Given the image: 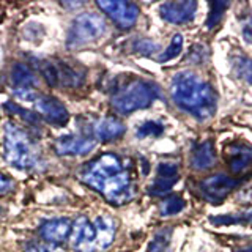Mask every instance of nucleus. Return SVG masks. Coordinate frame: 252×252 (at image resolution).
<instances>
[{
	"instance_id": "obj_10",
	"label": "nucleus",
	"mask_w": 252,
	"mask_h": 252,
	"mask_svg": "<svg viewBox=\"0 0 252 252\" xmlns=\"http://www.w3.org/2000/svg\"><path fill=\"white\" fill-rule=\"evenodd\" d=\"M41 71L47 84L52 87H77L84 79L77 69L63 62H44Z\"/></svg>"
},
{
	"instance_id": "obj_17",
	"label": "nucleus",
	"mask_w": 252,
	"mask_h": 252,
	"mask_svg": "<svg viewBox=\"0 0 252 252\" xmlns=\"http://www.w3.org/2000/svg\"><path fill=\"white\" fill-rule=\"evenodd\" d=\"M215 164H216V152L211 140L200 142L199 145H195L192 148L191 156H189V165H191L192 170L203 172L211 169Z\"/></svg>"
},
{
	"instance_id": "obj_30",
	"label": "nucleus",
	"mask_w": 252,
	"mask_h": 252,
	"mask_svg": "<svg viewBox=\"0 0 252 252\" xmlns=\"http://www.w3.org/2000/svg\"><path fill=\"white\" fill-rule=\"evenodd\" d=\"M13 188H14V181L8 175L0 173V194H8L10 191H13Z\"/></svg>"
},
{
	"instance_id": "obj_3",
	"label": "nucleus",
	"mask_w": 252,
	"mask_h": 252,
	"mask_svg": "<svg viewBox=\"0 0 252 252\" xmlns=\"http://www.w3.org/2000/svg\"><path fill=\"white\" fill-rule=\"evenodd\" d=\"M117 225L109 216L89 219L79 216L71 228L69 244L76 252H101L107 249L115 238Z\"/></svg>"
},
{
	"instance_id": "obj_12",
	"label": "nucleus",
	"mask_w": 252,
	"mask_h": 252,
	"mask_svg": "<svg viewBox=\"0 0 252 252\" xmlns=\"http://www.w3.org/2000/svg\"><path fill=\"white\" fill-rule=\"evenodd\" d=\"M94 145L93 136H62L55 140L54 150L60 156H79L92 152Z\"/></svg>"
},
{
	"instance_id": "obj_29",
	"label": "nucleus",
	"mask_w": 252,
	"mask_h": 252,
	"mask_svg": "<svg viewBox=\"0 0 252 252\" xmlns=\"http://www.w3.org/2000/svg\"><path fill=\"white\" fill-rule=\"evenodd\" d=\"M205 59H207V52H205V47L197 44V46H192L191 52H189L188 55V60L192 62V63H202L205 62Z\"/></svg>"
},
{
	"instance_id": "obj_21",
	"label": "nucleus",
	"mask_w": 252,
	"mask_h": 252,
	"mask_svg": "<svg viewBox=\"0 0 252 252\" xmlns=\"http://www.w3.org/2000/svg\"><path fill=\"white\" fill-rule=\"evenodd\" d=\"M172 228H161L148 244V252H169Z\"/></svg>"
},
{
	"instance_id": "obj_33",
	"label": "nucleus",
	"mask_w": 252,
	"mask_h": 252,
	"mask_svg": "<svg viewBox=\"0 0 252 252\" xmlns=\"http://www.w3.org/2000/svg\"><path fill=\"white\" fill-rule=\"evenodd\" d=\"M0 215H2V208H0Z\"/></svg>"
},
{
	"instance_id": "obj_32",
	"label": "nucleus",
	"mask_w": 252,
	"mask_h": 252,
	"mask_svg": "<svg viewBox=\"0 0 252 252\" xmlns=\"http://www.w3.org/2000/svg\"><path fill=\"white\" fill-rule=\"evenodd\" d=\"M235 252H252V240L249 241V243H246L244 246H241V248H238Z\"/></svg>"
},
{
	"instance_id": "obj_22",
	"label": "nucleus",
	"mask_w": 252,
	"mask_h": 252,
	"mask_svg": "<svg viewBox=\"0 0 252 252\" xmlns=\"http://www.w3.org/2000/svg\"><path fill=\"white\" fill-rule=\"evenodd\" d=\"M185 208V200L181 199L180 195H169L161 202L159 205V213L161 216H173L178 215V213Z\"/></svg>"
},
{
	"instance_id": "obj_19",
	"label": "nucleus",
	"mask_w": 252,
	"mask_h": 252,
	"mask_svg": "<svg viewBox=\"0 0 252 252\" xmlns=\"http://www.w3.org/2000/svg\"><path fill=\"white\" fill-rule=\"evenodd\" d=\"M232 66L235 76L252 85V59L243 54H235L232 57Z\"/></svg>"
},
{
	"instance_id": "obj_18",
	"label": "nucleus",
	"mask_w": 252,
	"mask_h": 252,
	"mask_svg": "<svg viewBox=\"0 0 252 252\" xmlns=\"http://www.w3.org/2000/svg\"><path fill=\"white\" fill-rule=\"evenodd\" d=\"M11 82L16 92H29L33 90L36 85V76L33 74L27 65L24 63H16L11 68Z\"/></svg>"
},
{
	"instance_id": "obj_31",
	"label": "nucleus",
	"mask_w": 252,
	"mask_h": 252,
	"mask_svg": "<svg viewBox=\"0 0 252 252\" xmlns=\"http://www.w3.org/2000/svg\"><path fill=\"white\" fill-rule=\"evenodd\" d=\"M243 36L248 43L252 44V22H248L243 29Z\"/></svg>"
},
{
	"instance_id": "obj_13",
	"label": "nucleus",
	"mask_w": 252,
	"mask_h": 252,
	"mask_svg": "<svg viewBox=\"0 0 252 252\" xmlns=\"http://www.w3.org/2000/svg\"><path fill=\"white\" fill-rule=\"evenodd\" d=\"M225 162L235 175L244 172L252 165V145L246 142H233L225 148Z\"/></svg>"
},
{
	"instance_id": "obj_6",
	"label": "nucleus",
	"mask_w": 252,
	"mask_h": 252,
	"mask_svg": "<svg viewBox=\"0 0 252 252\" xmlns=\"http://www.w3.org/2000/svg\"><path fill=\"white\" fill-rule=\"evenodd\" d=\"M106 21L96 13H82L71 22L66 33V47L77 49L98 39L106 33Z\"/></svg>"
},
{
	"instance_id": "obj_24",
	"label": "nucleus",
	"mask_w": 252,
	"mask_h": 252,
	"mask_svg": "<svg viewBox=\"0 0 252 252\" xmlns=\"http://www.w3.org/2000/svg\"><path fill=\"white\" fill-rule=\"evenodd\" d=\"M181 49H183V36H181L180 33H177V35H173L169 47L159 55V57H158V60H159L161 63L170 62V60H173L175 57H178Z\"/></svg>"
},
{
	"instance_id": "obj_15",
	"label": "nucleus",
	"mask_w": 252,
	"mask_h": 252,
	"mask_svg": "<svg viewBox=\"0 0 252 252\" xmlns=\"http://www.w3.org/2000/svg\"><path fill=\"white\" fill-rule=\"evenodd\" d=\"M71 228H73L71 220H68L66 218H55L41 224V227H39V235L43 236L44 241L57 244L62 241H66L69 238Z\"/></svg>"
},
{
	"instance_id": "obj_2",
	"label": "nucleus",
	"mask_w": 252,
	"mask_h": 252,
	"mask_svg": "<svg viewBox=\"0 0 252 252\" xmlns=\"http://www.w3.org/2000/svg\"><path fill=\"white\" fill-rule=\"evenodd\" d=\"M170 96L180 110L199 122L211 118L218 109L215 89L192 71H180L172 77Z\"/></svg>"
},
{
	"instance_id": "obj_7",
	"label": "nucleus",
	"mask_w": 252,
	"mask_h": 252,
	"mask_svg": "<svg viewBox=\"0 0 252 252\" xmlns=\"http://www.w3.org/2000/svg\"><path fill=\"white\" fill-rule=\"evenodd\" d=\"M240 183L241 180L238 178L227 177L224 173H215V175H210L197 183V192L208 203L219 205L227 199V195Z\"/></svg>"
},
{
	"instance_id": "obj_25",
	"label": "nucleus",
	"mask_w": 252,
	"mask_h": 252,
	"mask_svg": "<svg viewBox=\"0 0 252 252\" xmlns=\"http://www.w3.org/2000/svg\"><path fill=\"white\" fill-rule=\"evenodd\" d=\"M162 132H164V126L159 122L150 120V122H145L139 126L136 136L139 139H147V137H158V136H161Z\"/></svg>"
},
{
	"instance_id": "obj_5",
	"label": "nucleus",
	"mask_w": 252,
	"mask_h": 252,
	"mask_svg": "<svg viewBox=\"0 0 252 252\" xmlns=\"http://www.w3.org/2000/svg\"><path fill=\"white\" fill-rule=\"evenodd\" d=\"M161 96V90L156 84L145 79L134 77L122 84L112 94L110 104L118 114L128 115L140 109H147Z\"/></svg>"
},
{
	"instance_id": "obj_28",
	"label": "nucleus",
	"mask_w": 252,
	"mask_h": 252,
	"mask_svg": "<svg viewBox=\"0 0 252 252\" xmlns=\"http://www.w3.org/2000/svg\"><path fill=\"white\" fill-rule=\"evenodd\" d=\"M5 109H6L10 114H14V115H18V117L24 118V122L36 123V114H32V112H29V110L22 109L21 106L16 104V102H8V104H5Z\"/></svg>"
},
{
	"instance_id": "obj_14",
	"label": "nucleus",
	"mask_w": 252,
	"mask_h": 252,
	"mask_svg": "<svg viewBox=\"0 0 252 252\" xmlns=\"http://www.w3.org/2000/svg\"><path fill=\"white\" fill-rule=\"evenodd\" d=\"M178 165L173 162H161L156 169V178L148 188L150 195H164L178 181Z\"/></svg>"
},
{
	"instance_id": "obj_8",
	"label": "nucleus",
	"mask_w": 252,
	"mask_h": 252,
	"mask_svg": "<svg viewBox=\"0 0 252 252\" xmlns=\"http://www.w3.org/2000/svg\"><path fill=\"white\" fill-rule=\"evenodd\" d=\"M24 99H29L33 104L36 114L41 115L44 120L52 125L62 128L69 120L68 109L63 106V102L54 96H47V94H38L35 92H30Z\"/></svg>"
},
{
	"instance_id": "obj_27",
	"label": "nucleus",
	"mask_w": 252,
	"mask_h": 252,
	"mask_svg": "<svg viewBox=\"0 0 252 252\" xmlns=\"http://www.w3.org/2000/svg\"><path fill=\"white\" fill-rule=\"evenodd\" d=\"M158 49V44H155L152 39L147 38H136L132 41V51L134 52H140V54H153Z\"/></svg>"
},
{
	"instance_id": "obj_4",
	"label": "nucleus",
	"mask_w": 252,
	"mask_h": 252,
	"mask_svg": "<svg viewBox=\"0 0 252 252\" xmlns=\"http://www.w3.org/2000/svg\"><path fill=\"white\" fill-rule=\"evenodd\" d=\"M3 155L8 164L21 170H33L41 164V148L21 126L8 122L5 125Z\"/></svg>"
},
{
	"instance_id": "obj_20",
	"label": "nucleus",
	"mask_w": 252,
	"mask_h": 252,
	"mask_svg": "<svg viewBox=\"0 0 252 252\" xmlns=\"http://www.w3.org/2000/svg\"><path fill=\"white\" fill-rule=\"evenodd\" d=\"M210 222L215 225H233V224H249L252 222V208L244 213H236V215H219L211 216Z\"/></svg>"
},
{
	"instance_id": "obj_1",
	"label": "nucleus",
	"mask_w": 252,
	"mask_h": 252,
	"mask_svg": "<svg viewBox=\"0 0 252 252\" xmlns=\"http://www.w3.org/2000/svg\"><path fill=\"white\" fill-rule=\"evenodd\" d=\"M81 178L110 203L122 205L136 195L131 162L115 153H104L90 161L82 169Z\"/></svg>"
},
{
	"instance_id": "obj_9",
	"label": "nucleus",
	"mask_w": 252,
	"mask_h": 252,
	"mask_svg": "<svg viewBox=\"0 0 252 252\" xmlns=\"http://www.w3.org/2000/svg\"><path fill=\"white\" fill-rule=\"evenodd\" d=\"M98 8L112 19L117 27L123 30L131 29L139 19V6L126 0H98Z\"/></svg>"
},
{
	"instance_id": "obj_11",
	"label": "nucleus",
	"mask_w": 252,
	"mask_h": 252,
	"mask_svg": "<svg viewBox=\"0 0 252 252\" xmlns=\"http://www.w3.org/2000/svg\"><path fill=\"white\" fill-rule=\"evenodd\" d=\"M195 0H180V2H165L159 6V16L170 24H188L195 18L197 13Z\"/></svg>"
},
{
	"instance_id": "obj_26",
	"label": "nucleus",
	"mask_w": 252,
	"mask_h": 252,
	"mask_svg": "<svg viewBox=\"0 0 252 252\" xmlns=\"http://www.w3.org/2000/svg\"><path fill=\"white\" fill-rule=\"evenodd\" d=\"M24 252H65L57 244L47 241H29L24 244Z\"/></svg>"
},
{
	"instance_id": "obj_23",
	"label": "nucleus",
	"mask_w": 252,
	"mask_h": 252,
	"mask_svg": "<svg viewBox=\"0 0 252 252\" xmlns=\"http://www.w3.org/2000/svg\"><path fill=\"white\" fill-rule=\"evenodd\" d=\"M208 5H210V14H208V19H207V24H205V26H207L208 30H213L220 22V19H222V16H224V11L230 6V3L213 0V2H210Z\"/></svg>"
},
{
	"instance_id": "obj_16",
	"label": "nucleus",
	"mask_w": 252,
	"mask_h": 252,
	"mask_svg": "<svg viewBox=\"0 0 252 252\" xmlns=\"http://www.w3.org/2000/svg\"><path fill=\"white\" fill-rule=\"evenodd\" d=\"M126 131V126L115 117L99 118L92 126V134L94 140L110 142L115 139H120Z\"/></svg>"
}]
</instances>
